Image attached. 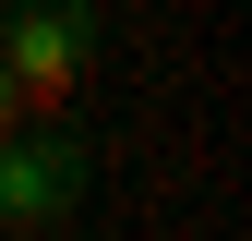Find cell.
Returning a JSON list of instances; mask_svg holds the SVG:
<instances>
[{"mask_svg": "<svg viewBox=\"0 0 252 241\" xmlns=\"http://www.w3.org/2000/svg\"><path fill=\"white\" fill-rule=\"evenodd\" d=\"M84 193H96V145H84L72 120H12V133H0V229L12 241L72 229Z\"/></svg>", "mask_w": 252, "mask_h": 241, "instance_id": "6da1fadb", "label": "cell"}, {"mask_svg": "<svg viewBox=\"0 0 252 241\" xmlns=\"http://www.w3.org/2000/svg\"><path fill=\"white\" fill-rule=\"evenodd\" d=\"M0 60L48 120H72L84 73H96V0H0Z\"/></svg>", "mask_w": 252, "mask_h": 241, "instance_id": "7a4b0ae2", "label": "cell"}, {"mask_svg": "<svg viewBox=\"0 0 252 241\" xmlns=\"http://www.w3.org/2000/svg\"><path fill=\"white\" fill-rule=\"evenodd\" d=\"M12 120H48V109L24 97V84H12V60H0V133H12Z\"/></svg>", "mask_w": 252, "mask_h": 241, "instance_id": "3957f363", "label": "cell"}]
</instances>
